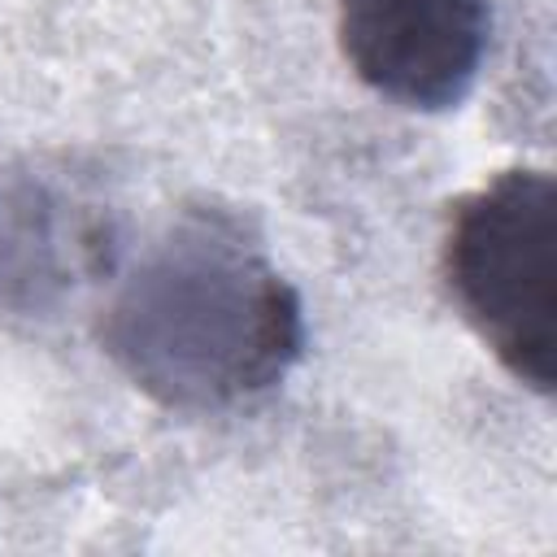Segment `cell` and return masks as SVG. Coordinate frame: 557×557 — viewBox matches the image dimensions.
Instances as JSON below:
<instances>
[{
  "label": "cell",
  "mask_w": 557,
  "mask_h": 557,
  "mask_svg": "<svg viewBox=\"0 0 557 557\" xmlns=\"http://www.w3.org/2000/svg\"><path fill=\"white\" fill-rule=\"evenodd\" d=\"M96 339L148 400L218 413L292 374L305 305L248 218L187 205L117 278Z\"/></svg>",
  "instance_id": "obj_1"
},
{
  "label": "cell",
  "mask_w": 557,
  "mask_h": 557,
  "mask_svg": "<svg viewBox=\"0 0 557 557\" xmlns=\"http://www.w3.org/2000/svg\"><path fill=\"white\" fill-rule=\"evenodd\" d=\"M444 287L522 387L557 383V187L548 170L513 165L448 205Z\"/></svg>",
  "instance_id": "obj_2"
},
{
  "label": "cell",
  "mask_w": 557,
  "mask_h": 557,
  "mask_svg": "<svg viewBox=\"0 0 557 557\" xmlns=\"http://www.w3.org/2000/svg\"><path fill=\"white\" fill-rule=\"evenodd\" d=\"M348 70L383 100L418 113L457 109L492 39L487 0H335Z\"/></svg>",
  "instance_id": "obj_3"
},
{
  "label": "cell",
  "mask_w": 557,
  "mask_h": 557,
  "mask_svg": "<svg viewBox=\"0 0 557 557\" xmlns=\"http://www.w3.org/2000/svg\"><path fill=\"white\" fill-rule=\"evenodd\" d=\"M104 231L39 183L0 187V309H44L96 270Z\"/></svg>",
  "instance_id": "obj_4"
}]
</instances>
